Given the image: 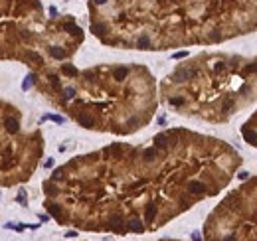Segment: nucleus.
<instances>
[{"label": "nucleus", "instance_id": "obj_1", "mask_svg": "<svg viewBox=\"0 0 257 241\" xmlns=\"http://www.w3.org/2000/svg\"><path fill=\"white\" fill-rule=\"evenodd\" d=\"M91 32L109 46L143 36L162 44H218L257 30V0H89Z\"/></svg>", "mask_w": 257, "mask_h": 241}, {"label": "nucleus", "instance_id": "obj_2", "mask_svg": "<svg viewBox=\"0 0 257 241\" xmlns=\"http://www.w3.org/2000/svg\"><path fill=\"white\" fill-rule=\"evenodd\" d=\"M241 137L245 138V142H249V144L257 146V113L251 117V121H249L247 125H243Z\"/></svg>", "mask_w": 257, "mask_h": 241}, {"label": "nucleus", "instance_id": "obj_3", "mask_svg": "<svg viewBox=\"0 0 257 241\" xmlns=\"http://www.w3.org/2000/svg\"><path fill=\"white\" fill-rule=\"evenodd\" d=\"M107 227H109L111 231H115V233H125L127 231V221H125V218L121 215V213H113V215H109Z\"/></svg>", "mask_w": 257, "mask_h": 241}, {"label": "nucleus", "instance_id": "obj_4", "mask_svg": "<svg viewBox=\"0 0 257 241\" xmlns=\"http://www.w3.org/2000/svg\"><path fill=\"white\" fill-rule=\"evenodd\" d=\"M148 184H150V178L148 176H137L131 184H127V190L128 192H141V190L148 188Z\"/></svg>", "mask_w": 257, "mask_h": 241}, {"label": "nucleus", "instance_id": "obj_5", "mask_svg": "<svg viewBox=\"0 0 257 241\" xmlns=\"http://www.w3.org/2000/svg\"><path fill=\"white\" fill-rule=\"evenodd\" d=\"M156 215H158V203L156 202L147 203V206H144V221H148V223L154 221Z\"/></svg>", "mask_w": 257, "mask_h": 241}, {"label": "nucleus", "instance_id": "obj_6", "mask_svg": "<svg viewBox=\"0 0 257 241\" xmlns=\"http://www.w3.org/2000/svg\"><path fill=\"white\" fill-rule=\"evenodd\" d=\"M127 229L128 231H135V233H143L144 231V225H143V221L138 218H131L127 221Z\"/></svg>", "mask_w": 257, "mask_h": 241}, {"label": "nucleus", "instance_id": "obj_7", "mask_svg": "<svg viewBox=\"0 0 257 241\" xmlns=\"http://www.w3.org/2000/svg\"><path fill=\"white\" fill-rule=\"evenodd\" d=\"M50 56H52L53 59H59V62H62V59L67 57V50H63L62 46H52L50 47Z\"/></svg>", "mask_w": 257, "mask_h": 241}, {"label": "nucleus", "instance_id": "obj_8", "mask_svg": "<svg viewBox=\"0 0 257 241\" xmlns=\"http://www.w3.org/2000/svg\"><path fill=\"white\" fill-rule=\"evenodd\" d=\"M4 127H6V131L12 132V134H16V132L20 131V123L16 121L14 117H6L4 119Z\"/></svg>", "mask_w": 257, "mask_h": 241}, {"label": "nucleus", "instance_id": "obj_9", "mask_svg": "<svg viewBox=\"0 0 257 241\" xmlns=\"http://www.w3.org/2000/svg\"><path fill=\"white\" fill-rule=\"evenodd\" d=\"M24 59H28V62H34V63H40V65L44 63L42 56H40L38 52H32V50H28V52L24 53Z\"/></svg>", "mask_w": 257, "mask_h": 241}, {"label": "nucleus", "instance_id": "obj_10", "mask_svg": "<svg viewBox=\"0 0 257 241\" xmlns=\"http://www.w3.org/2000/svg\"><path fill=\"white\" fill-rule=\"evenodd\" d=\"M48 212L52 213V215H56V218H59V219H62V215H63L62 206H59V203H53V202H50V203H48Z\"/></svg>", "mask_w": 257, "mask_h": 241}, {"label": "nucleus", "instance_id": "obj_11", "mask_svg": "<svg viewBox=\"0 0 257 241\" xmlns=\"http://www.w3.org/2000/svg\"><path fill=\"white\" fill-rule=\"evenodd\" d=\"M62 71L65 73L67 77H77V75H79V71H77V69H75L73 65H69V63H65V65H62Z\"/></svg>", "mask_w": 257, "mask_h": 241}, {"label": "nucleus", "instance_id": "obj_12", "mask_svg": "<svg viewBox=\"0 0 257 241\" xmlns=\"http://www.w3.org/2000/svg\"><path fill=\"white\" fill-rule=\"evenodd\" d=\"M34 83H36V75H34V73H30V75L24 79V83H22V89H24V91H26V89H30V87H32Z\"/></svg>", "mask_w": 257, "mask_h": 241}, {"label": "nucleus", "instance_id": "obj_13", "mask_svg": "<svg viewBox=\"0 0 257 241\" xmlns=\"http://www.w3.org/2000/svg\"><path fill=\"white\" fill-rule=\"evenodd\" d=\"M48 119H50V121H53V123H57V125H62L63 121H65L63 117H57V115H46V117H44L42 121H48Z\"/></svg>", "mask_w": 257, "mask_h": 241}, {"label": "nucleus", "instance_id": "obj_14", "mask_svg": "<svg viewBox=\"0 0 257 241\" xmlns=\"http://www.w3.org/2000/svg\"><path fill=\"white\" fill-rule=\"evenodd\" d=\"M222 241H237V237H235V233H229V235H225Z\"/></svg>", "mask_w": 257, "mask_h": 241}, {"label": "nucleus", "instance_id": "obj_15", "mask_svg": "<svg viewBox=\"0 0 257 241\" xmlns=\"http://www.w3.org/2000/svg\"><path fill=\"white\" fill-rule=\"evenodd\" d=\"M186 56H188L186 52H176V53H174L172 57H174V59H182V57H186Z\"/></svg>", "mask_w": 257, "mask_h": 241}, {"label": "nucleus", "instance_id": "obj_16", "mask_svg": "<svg viewBox=\"0 0 257 241\" xmlns=\"http://www.w3.org/2000/svg\"><path fill=\"white\" fill-rule=\"evenodd\" d=\"M192 241H202V237H200V233H198V231L192 233Z\"/></svg>", "mask_w": 257, "mask_h": 241}, {"label": "nucleus", "instance_id": "obj_17", "mask_svg": "<svg viewBox=\"0 0 257 241\" xmlns=\"http://www.w3.org/2000/svg\"><path fill=\"white\" fill-rule=\"evenodd\" d=\"M50 16H52V18H56V16H57V10H56V6H52V8H50Z\"/></svg>", "mask_w": 257, "mask_h": 241}, {"label": "nucleus", "instance_id": "obj_18", "mask_svg": "<svg viewBox=\"0 0 257 241\" xmlns=\"http://www.w3.org/2000/svg\"><path fill=\"white\" fill-rule=\"evenodd\" d=\"M247 176H249L247 172H239V174H237V178H239V180H247Z\"/></svg>", "mask_w": 257, "mask_h": 241}, {"label": "nucleus", "instance_id": "obj_19", "mask_svg": "<svg viewBox=\"0 0 257 241\" xmlns=\"http://www.w3.org/2000/svg\"><path fill=\"white\" fill-rule=\"evenodd\" d=\"M18 202H24L26 203V194H24V192H20V194H18Z\"/></svg>", "mask_w": 257, "mask_h": 241}, {"label": "nucleus", "instance_id": "obj_20", "mask_svg": "<svg viewBox=\"0 0 257 241\" xmlns=\"http://www.w3.org/2000/svg\"><path fill=\"white\" fill-rule=\"evenodd\" d=\"M65 237H77V231H67Z\"/></svg>", "mask_w": 257, "mask_h": 241}, {"label": "nucleus", "instance_id": "obj_21", "mask_svg": "<svg viewBox=\"0 0 257 241\" xmlns=\"http://www.w3.org/2000/svg\"><path fill=\"white\" fill-rule=\"evenodd\" d=\"M253 241H257V239H253Z\"/></svg>", "mask_w": 257, "mask_h": 241}]
</instances>
